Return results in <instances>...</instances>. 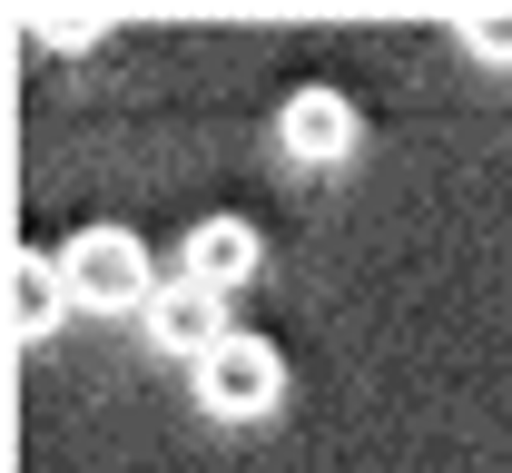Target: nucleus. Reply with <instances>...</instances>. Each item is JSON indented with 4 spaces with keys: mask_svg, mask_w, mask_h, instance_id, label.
Wrapping results in <instances>:
<instances>
[{
    "mask_svg": "<svg viewBox=\"0 0 512 473\" xmlns=\"http://www.w3.org/2000/svg\"><path fill=\"white\" fill-rule=\"evenodd\" d=\"M30 40H50V50H89L99 20H30Z\"/></svg>",
    "mask_w": 512,
    "mask_h": 473,
    "instance_id": "6e6552de",
    "label": "nucleus"
},
{
    "mask_svg": "<svg viewBox=\"0 0 512 473\" xmlns=\"http://www.w3.org/2000/svg\"><path fill=\"white\" fill-rule=\"evenodd\" d=\"M276 138H286V158H296V168H345V158H355V138H365V119H355V99H345V89H296V99L276 109Z\"/></svg>",
    "mask_w": 512,
    "mask_h": 473,
    "instance_id": "20e7f679",
    "label": "nucleus"
},
{
    "mask_svg": "<svg viewBox=\"0 0 512 473\" xmlns=\"http://www.w3.org/2000/svg\"><path fill=\"white\" fill-rule=\"evenodd\" d=\"M188 375H197V405L217 414V424H256V414H276V395H286V355L266 336H247V326L217 336Z\"/></svg>",
    "mask_w": 512,
    "mask_h": 473,
    "instance_id": "f257e3e1",
    "label": "nucleus"
},
{
    "mask_svg": "<svg viewBox=\"0 0 512 473\" xmlns=\"http://www.w3.org/2000/svg\"><path fill=\"white\" fill-rule=\"evenodd\" d=\"M69 306H79V296H69V267L50 257V247H20V257H10V336L40 345Z\"/></svg>",
    "mask_w": 512,
    "mask_h": 473,
    "instance_id": "39448f33",
    "label": "nucleus"
},
{
    "mask_svg": "<svg viewBox=\"0 0 512 473\" xmlns=\"http://www.w3.org/2000/svg\"><path fill=\"white\" fill-rule=\"evenodd\" d=\"M60 267H69V296H79V306H148V296H158V276H148V247H138L128 227H109V217L69 237Z\"/></svg>",
    "mask_w": 512,
    "mask_h": 473,
    "instance_id": "f03ea898",
    "label": "nucleus"
},
{
    "mask_svg": "<svg viewBox=\"0 0 512 473\" xmlns=\"http://www.w3.org/2000/svg\"><path fill=\"white\" fill-rule=\"evenodd\" d=\"M138 326L168 345V355H188V365H197V355H207L217 336H237V326H227V296H217V286H197L188 267H178V276H158V296L138 306Z\"/></svg>",
    "mask_w": 512,
    "mask_h": 473,
    "instance_id": "7ed1b4c3",
    "label": "nucleus"
},
{
    "mask_svg": "<svg viewBox=\"0 0 512 473\" xmlns=\"http://www.w3.org/2000/svg\"><path fill=\"white\" fill-rule=\"evenodd\" d=\"M188 276L217 286V296L247 286V276H256V227H247V217H197V227H188Z\"/></svg>",
    "mask_w": 512,
    "mask_h": 473,
    "instance_id": "423d86ee",
    "label": "nucleus"
},
{
    "mask_svg": "<svg viewBox=\"0 0 512 473\" xmlns=\"http://www.w3.org/2000/svg\"><path fill=\"white\" fill-rule=\"evenodd\" d=\"M453 40H463L473 60L512 69V10H463V20H453Z\"/></svg>",
    "mask_w": 512,
    "mask_h": 473,
    "instance_id": "0eeeda50",
    "label": "nucleus"
}]
</instances>
